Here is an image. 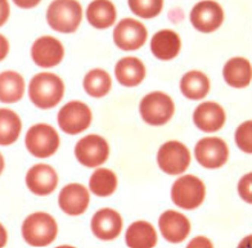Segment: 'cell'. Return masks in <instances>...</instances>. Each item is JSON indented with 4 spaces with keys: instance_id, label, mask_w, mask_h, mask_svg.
<instances>
[{
    "instance_id": "1",
    "label": "cell",
    "mask_w": 252,
    "mask_h": 248,
    "mask_svg": "<svg viewBox=\"0 0 252 248\" xmlns=\"http://www.w3.org/2000/svg\"><path fill=\"white\" fill-rule=\"evenodd\" d=\"M64 85L60 77L50 72L37 73L29 85L31 102L41 109L56 107L62 100Z\"/></svg>"
},
{
    "instance_id": "2",
    "label": "cell",
    "mask_w": 252,
    "mask_h": 248,
    "mask_svg": "<svg viewBox=\"0 0 252 248\" xmlns=\"http://www.w3.org/2000/svg\"><path fill=\"white\" fill-rule=\"evenodd\" d=\"M83 20V9L76 0H54L47 10V21L54 31L71 33Z\"/></svg>"
},
{
    "instance_id": "3",
    "label": "cell",
    "mask_w": 252,
    "mask_h": 248,
    "mask_svg": "<svg viewBox=\"0 0 252 248\" xmlns=\"http://www.w3.org/2000/svg\"><path fill=\"white\" fill-rule=\"evenodd\" d=\"M58 233L57 222L49 214L35 212L24 221L22 237L30 246L45 247L56 239Z\"/></svg>"
},
{
    "instance_id": "4",
    "label": "cell",
    "mask_w": 252,
    "mask_h": 248,
    "mask_svg": "<svg viewBox=\"0 0 252 248\" xmlns=\"http://www.w3.org/2000/svg\"><path fill=\"white\" fill-rule=\"evenodd\" d=\"M206 188L201 179L193 175L182 176L174 183L171 199L183 210H194L205 201Z\"/></svg>"
},
{
    "instance_id": "5",
    "label": "cell",
    "mask_w": 252,
    "mask_h": 248,
    "mask_svg": "<svg viewBox=\"0 0 252 248\" xmlns=\"http://www.w3.org/2000/svg\"><path fill=\"white\" fill-rule=\"evenodd\" d=\"M139 111L144 123L152 126H161L171 120L175 106L173 99L167 94L153 92L143 98Z\"/></svg>"
},
{
    "instance_id": "6",
    "label": "cell",
    "mask_w": 252,
    "mask_h": 248,
    "mask_svg": "<svg viewBox=\"0 0 252 248\" xmlns=\"http://www.w3.org/2000/svg\"><path fill=\"white\" fill-rule=\"evenodd\" d=\"M25 143L33 157L47 158L57 152L60 147V135L50 125L39 124L29 129Z\"/></svg>"
},
{
    "instance_id": "7",
    "label": "cell",
    "mask_w": 252,
    "mask_h": 248,
    "mask_svg": "<svg viewBox=\"0 0 252 248\" xmlns=\"http://www.w3.org/2000/svg\"><path fill=\"white\" fill-rule=\"evenodd\" d=\"M157 162L159 169L169 175H180L188 169L190 163V153L183 143L171 140L165 143L158 153Z\"/></svg>"
},
{
    "instance_id": "8",
    "label": "cell",
    "mask_w": 252,
    "mask_h": 248,
    "mask_svg": "<svg viewBox=\"0 0 252 248\" xmlns=\"http://www.w3.org/2000/svg\"><path fill=\"white\" fill-rule=\"evenodd\" d=\"M110 155V147L100 135H88L77 142L75 155L77 161L87 167H96L106 162Z\"/></svg>"
},
{
    "instance_id": "9",
    "label": "cell",
    "mask_w": 252,
    "mask_h": 248,
    "mask_svg": "<svg viewBox=\"0 0 252 248\" xmlns=\"http://www.w3.org/2000/svg\"><path fill=\"white\" fill-rule=\"evenodd\" d=\"M92 123L90 108L81 102L73 100L67 103L58 113V125L70 135H76L87 130Z\"/></svg>"
},
{
    "instance_id": "10",
    "label": "cell",
    "mask_w": 252,
    "mask_h": 248,
    "mask_svg": "<svg viewBox=\"0 0 252 248\" xmlns=\"http://www.w3.org/2000/svg\"><path fill=\"white\" fill-rule=\"evenodd\" d=\"M190 22L201 32H214L224 22L222 8L213 0L199 1L190 12Z\"/></svg>"
},
{
    "instance_id": "11",
    "label": "cell",
    "mask_w": 252,
    "mask_h": 248,
    "mask_svg": "<svg viewBox=\"0 0 252 248\" xmlns=\"http://www.w3.org/2000/svg\"><path fill=\"white\" fill-rule=\"evenodd\" d=\"M194 155L206 169H219L228 161V146L220 138H203L197 143Z\"/></svg>"
},
{
    "instance_id": "12",
    "label": "cell",
    "mask_w": 252,
    "mask_h": 248,
    "mask_svg": "<svg viewBox=\"0 0 252 248\" xmlns=\"http://www.w3.org/2000/svg\"><path fill=\"white\" fill-rule=\"evenodd\" d=\"M147 40V30L139 21L125 18L120 21L113 31V41L120 49L136 50L144 45Z\"/></svg>"
},
{
    "instance_id": "13",
    "label": "cell",
    "mask_w": 252,
    "mask_h": 248,
    "mask_svg": "<svg viewBox=\"0 0 252 248\" xmlns=\"http://www.w3.org/2000/svg\"><path fill=\"white\" fill-rule=\"evenodd\" d=\"M64 56L63 45L53 36H43L37 39L31 48L32 61L39 67L49 68L60 64Z\"/></svg>"
},
{
    "instance_id": "14",
    "label": "cell",
    "mask_w": 252,
    "mask_h": 248,
    "mask_svg": "<svg viewBox=\"0 0 252 248\" xmlns=\"http://www.w3.org/2000/svg\"><path fill=\"white\" fill-rule=\"evenodd\" d=\"M92 230L96 238L112 241L117 238L123 230V217L115 210H99L92 218Z\"/></svg>"
},
{
    "instance_id": "15",
    "label": "cell",
    "mask_w": 252,
    "mask_h": 248,
    "mask_svg": "<svg viewBox=\"0 0 252 248\" xmlns=\"http://www.w3.org/2000/svg\"><path fill=\"white\" fill-rule=\"evenodd\" d=\"M26 184L33 194L48 195L56 190L58 175L52 166L35 165L27 172Z\"/></svg>"
},
{
    "instance_id": "16",
    "label": "cell",
    "mask_w": 252,
    "mask_h": 248,
    "mask_svg": "<svg viewBox=\"0 0 252 248\" xmlns=\"http://www.w3.org/2000/svg\"><path fill=\"white\" fill-rule=\"evenodd\" d=\"M90 202L88 189L81 184H68L61 190L58 203L67 215L79 216L87 211Z\"/></svg>"
},
{
    "instance_id": "17",
    "label": "cell",
    "mask_w": 252,
    "mask_h": 248,
    "mask_svg": "<svg viewBox=\"0 0 252 248\" xmlns=\"http://www.w3.org/2000/svg\"><path fill=\"white\" fill-rule=\"evenodd\" d=\"M158 226L163 238L170 243H180L190 232L188 218L176 211L163 212L158 220Z\"/></svg>"
},
{
    "instance_id": "18",
    "label": "cell",
    "mask_w": 252,
    "mask_h": 248,
    "mask_svg": "<svg viewBox=\"0 0 252 248\" xmlns=\"http://www.w3.org/2000/svg\"><path fill=\"white\" fill-rule=\"evenodd\" d=\"M194 125L205 132H215L225 124L224 109L214 102H205L199 104L193 113Z\"/></svg>"
},
{
    "instance_id": "19",
    "label": "cell",
    "mask_w": 252,
    "mask_h": 248,
    "mask_svg": "<svg viewBox=\"0 0 252 248\" xmlns=\"http://www.w3.org/2000/svg\"><path fill=\"white\" fill-rule=\"evenodd\" d=\"M182 41L179 35L171 30H161L155 33L151 41V50L153 56L161 61H170L175 58L180 52Z\"/></svg>"
},
{
    "instance_id": "20",
    "label": "cell",
    "mask_w": 252,
    "mask_h": 248,
    "mask_svg": "<svg viewBox=\"0 0 252 248\" xmlns=\"http://www.w3.org/2000/svg\"><path fill=\"white\" fill-rule=\"evenodd\" d=\"M119 83L127 88L138 86L146 77V67L135 57H125L120 60L115 68Z\"/></svg>"
},
{
    "instance_id": "21",
    "label": "cell",
    "mask_w": 252,
    "mask_h": 248,
    "mask_svg": "<svg viewBox=\"0 0 252 248\" xmlns=\"http://www.w3.org/2000/svg\"><path fill=\"white\" fill-rule=\"evenodd\" d=\"M116 8L110 0H94L87 9L89 24L95 29H108L116 21Z\"/></svg>"
},
{
    "instance_id": "22",
    "label": "cell",
    "mask_w": 252,
    "mask_h": 248,
    "mask_svg": "<svg viewBox=\"0 0 252 248\" xmlns=\"http://www.w3.org/2000/svg\"><path fill=\"white\" fill-rule=\"evenodd\" d=\"M222 75L228 85L245 88L251 83V64L242 57H236L225 63Z\"/></svg>"
},
{
    "instance_id": "23",
    "label": "cell",
    "mask_w": 252,
    "mask_h": 248,
    "mask_svg": "<svg viewBox=\"0 0 252 248\" xmlns=\"http://www.w3.org/2000/svg\"><path fill=\"white\" fill-rule=\"evenodd\" d=\"M157 243L156 230L150 222L135 221L126 232V245L131 248H150Z\"/></svg>"
},
{
    "instance_id": "24",
    "label": "cell",
    "mask_w": 252,
    "mask_h": 248,
    "mask_svg": "<svg viewBox=\"0 0 252 248\" xmlns=\"http://www.w3.org/2000/svg\"><path fill=\"white\" fill-rule=\"evenodd\" d=\"M24 77L14 71H4L0 73V102L16 103L24 96Z\"/></svg>"
},
{
    "instance_id": "25",
    "label": "cell",
    "mask_w": 252,
    "mask_h": 248,
    "mask_svg": "<svg viewBox=\"0 0 252 248\" xmlns=\"http://www.w3.org/2000/svg\"><path fill=\"white\" fill-rule=\"evenodd\" d=\"M180 90L188 99H202L209 93L210 81L205 73L199 71H189L180 81Z\"/></svg>"
},
{
    "instance_id": "26",
    "label": "cell",
    "mask_w": 252,
    "mask_h": 248,
    "mask_svg": "<svg viewBox=\"0 0 252 248\" xmlns=\"http://www.w3.org/2000/svg\"><path fill=\"white\" fill-rule=\"evenodd\" d=\"M22 130V124L16 112L7 108H0V146L13 144Z\"/></svg>"
},
{
    "instance_id": "27",
    "label": "cell",
    "mask_w": 252,
    "mask_h": 248,
    "mask_svg": "<svg viewBox=\"0 0 252 248\" xmlns=\"http://www.w3.org/2000/svg\"><path fill=\"white\" fill-rule=\"evenodd\" d=\"M111 86H112L111 76L100 68L92 70L84 79V89L94 98H100L110 93Z\"/></svg>"
},
{
    "instance_id": "28",
    "label": "cell",
    "mask_w": 252,
    "mask_h": 248,
    "mask_svg": "<svg viewBox=\"0 0 252 248\" xmlns=\"http://www.w3.org/2000/svg\"><path fill=\"white\" fill-rule=\"evenodd\" d=\"M92 193L98 197H108L117 188V178L115 172L108 169H98L89 180Z\"/></svg>"
},
{
    "instance_id": "29",
    "label": "cell",
    "mask_w": 252,
    "mask_h": 248,
    "mask_svg": "<svg viewBox=\"0 0 252 248\" xmlns=\"http://www.w3.org/2000/svg\"><path fill=\"white\" fill-rule=\"evenodd\" d=\"M129 7L135 16L148 20L161 13L163 0H129Z\"/></svg>"
},
{
    "instance_id": "30",
    "label": "cell",
    "mask_w": 252,
    "mask_h": 248,
    "mask_svg": "<svg viewBox=\"0 0 252 248\" xmlns=\"http://www.w3.org/2000/svg\"><path fill=\"white\" fill-rule=\"evenodd\" d=\"M251 129L252 123L251 121H246L236 131V143L239 148L242 149L243 152L251 153L252 152V143H251Z\"/></svg>"
},
{
    "instance_id": "31",
    "label": "cell",
    "mask_w": 252,
    "mask_h": 248,
    "mask_svg": "<svg viewBox=\"0 0 252 248\" xmlns=\"http://www.w3.org/2000/svg\"><path fill=\"white\" fill-rule=\"evenodd\" d=\"M251 174L249 175H246L245 178L241 179V182H239V194L245 199L246 202H251Z\"/></svg>"
},
{
    "instance_id": "32",
    "label": "cell",
    "mask_w": 252,
    "mask_h": 248,
    "mask_svg": "<svg viewBox=\"0 0 252 248\" xmlns=\"http://www.w3.org/2000/svg\"><path fill=\"white\" fill-rule=\"evenodd\" d=\"M9 18V4L8 0H0V26H3Z\"/></svg>"
},
{
    "instance_id": "33",
    "label": "cell",
    "mask_w": 252,
    "mask_h": 248,
    "mask_svg": "<svg viewBox=\"0 0 252 248\" xmlns=\"http://www.w3.org/2000/svg\"><path fill=\"white\" fill-rule=\"evenodd\" d=\"M8 53H9V43H8L7 37L0 35V62L5 60Z\"/></svg>"
},
{
    "instance_id": "34",
    "label": "cell",
    "mask_w": 252,
    "mask_h": 248,
    "mask_svg": "<svg viewBox=\"0 0 252 248\" xmlns=\"http://www.w3.org/2000/svg\"><path fill=\"white\" fill-rule=\"evenodd\" d=\"M13 1L17 7L24 8V9H30V8L36 7L41 0H13Z\"/></svg>"
},
{
    "instance_id": "35",
    "label": "cell",
    "mask_w": 252,
    "mask_h": 248,
    "mask_svg": "<svg viewBox=\"0 0 252 248\" xmlns=\"http://www.w3.org/2000/svg\"><path fill=\"white\" fill-rule=\"evenodd\" d=\"M7 239H8L7 230H5V228H4L3 225L0 224V248L7 245Z\"/></svg>"
},
{
    "instance_id": "36",
    "label": "cell",
    "mask_w": 252,
    "mask_h": 248,
    "mask_svg": "<svg viewBox=\"0 0 252 248\" xmlns=\"http://www.w3.org/2000/svg\"><path fill=\"white\" fill-rule=\"evenodd\" d=\"M3 170H4V158H3V155H1V153H0V175H1Z\"/></svg>"
}]
</instances>
